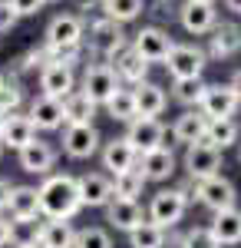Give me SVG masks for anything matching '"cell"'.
<instances>
[{"mask_svg":"<svg viewBox=\"0 0 241 248\" xmlns=\"http://www.w3.org/2000/svg\"><path fill=\"white\" fill-rule=\"evenodd\" d=\"M17 162L20 169L27 172V175H50L56 169V162H60V149H56L53 142H46V139H33V142H27L23 149L17 153Z\"/></svg>","mask_w":241,"mask_h":248,"instance_id":"cell-13","label":"cell"},{"mask_svg":"<svg viewBox=\"0 0 241 248\" xmlns=\"http://www.w3.org/2000/svg\"><path fill=\"white\" fill-rule=\"evenodd\" d=\"M195 202H202L205 209L211 212H225V209H238V186L228 179V175H211L195 182Z\"/></svg>","mask_w":241,"mask_h":248,"instance_id":"cell-6","label":"cell"},{"mask_svg":"<svg viewBox=\"0 0 241 248\" xmlns=\"http://www.w3.org/2000/svg\"><path fill=\"white\" fill-rule=\"evenodd\" d=\"M146 175L139 172V166L129 172H119V175H112V195L116 199H126V202H139L142 199V192H146Z\"/></svg>","mask_w":241,"mask_h":248,"instance_id":"cell-34","label":"cell"},{"mask_svg":"<svg viewBox=\"0 0 241 248\" xmlns=\"http://www.w3.org/2000/svg\"><path fill=\"white\" fill-rule=\"evenodd\" d=\"M119 86H122V83L116 77V70H112L109 63H103V60L90 63V66L83 70V77H79V93H86L96 106H103Z\"/></svg>","mask_w":241,"mask_h":248,"instance_id":"cell-8","label":"cell"},{"mask_svg":"<svg viewBox=\"0 0 241 248\" xmlns=\"http://www.w3.org/2000/svg\"><path fill=\"white\" fill-rule=\"evenodd\" d=\"M0 159H3V142H0Z\"/></svg>","mask_w":241,"mask_h":248,"instance_id":"cell-50","label":"cell"},{"mask_svg":"<svg viewBox=\"0 0 241 248\" xmlns=\"http://www.w3.org/2000/svg\"><path fill=\"white\" fill-rule=\"evenodd\" d=\"M129 43H132V50L146 60V63H166L168 53H172V46H175L172 33L162 30V27H155V23H149V27H142V30H136V33L129 37Z\"/></svg>","mask_w":241,"mask_h":248,"instance_id":"cell-9","label":"cell"},{"mask_svg":"<svg viewBox=\"0 0 241 248\" xmlns=\"http://www.w3.org/2000/svg\"><path fill=\"white\" fill-rule=\"evenodd\" d=\"M79 10H93V7H99V0H73Z\"/></svg>","mask_w":241,"mask_h":248,"instance_id":"cell-47","label":"cell"},{"mask_svg":"<svg viewBox=\"0 0 241 248\" xmlns=\"http://www.w3.org/2000/svg\"><path fill=\"white\" fill-rule=\"evenodd\" d=\"M3 79H7V73H0V86H3Z\"/></svg>","mask_w":241,"mask_h":248,"instance_id":"cell-48","label":"cell"},{"mask_svg":"<svg viewBox=\"0 0 241 248\" xmlns=\"http://www.w3.org/2000/svg\"><path fill=\"white\" fill-rule=\"evenodd\" d=\"M27 116H30L37 133H56V129L66 126L63 123V99H53V96H43V93L30 99Z\"/></svg>","mask_w":241,"mask_h":248,"instance_id":"cell-20","label":"cell"},{"mask_svg":"<svg viewBox=\"0 0 241 248\" xmlns=\"http://www.w3.org/2000/svg\"><path fill=\"white\" fill-rule=\"evenodd\" d=\"M225 3V10H231L235 17H241V0H222Z\"/></svg>","mask_w":241,"mask_h":248,"instance_id":"cell-46","label":"cell"},{"mask_svg":"<svg viewBox=\"0 0 241 248\" xmlns=\"http://www.w3.org/2000/svg\"><path fill=\"white\" fill-rule=\"evenodd\" d=\"M76 189H79V202L83 209H106L112 199V175L106 172H83L76 175Z\"/></svg>","mask_w":241,"mask_h":248,"instance_id":"cell-14","label":"cell"},{"mask_svg":"<svg viewBox=\"0 0 241 248\" xmlns=\"http://www.w3.org/2000/svg\"><path fill=\"white\" fill-rule=\"evenodd\" d=\"M126 43H129V37H126L122 23L103 17V14L90 20V37H86V46H90V53H96L103 63H109V57L116 53V50H122Z\"/></svg>","mask_w":241,"mask_h":248,"instance_id":"cell-3","label":"cell"},{"mask_svg":"<svg viewBox=\"0 0 241 248\" xmlns=\"http://www.w3.org/2000/svg\"><path fill=\"white\" fill-rule=\"evenodd\" d=\"M155 3H172V0H155Z\"/></svg>","mask_w":241,"mask_h":248,"instance_id":"cell-51","label":"cell"},{"mask_svg":"<svg viewBox=\"0 0 241 248\" xmlns=\"http://www.w3.org/2000/svg\"><path fill=\"white\" fill-rule=\"evenodd\" d=\"M37 238H40L43 248H73L76 245V229H73V222L46 218L37 229Z\"/></svg>","mask_w":241,"mask_h":248,"instance_id":"cell-29","label":"cell"},{"mask_svg":"<svg viewBox=\"0 0 241 248\" xmlns=\"http://www.w3.org/2000/svg\"><path fill=\"white\" fill-rule=\"evenodd\" d=\"M208 60H231L241 53V23L238 20H218L208 33Z\"/></svg>","mask_w":241,"mask_h":248,"instance_id":"cell-15","label":"cell"},{"mask_svg":"<svg viewBox=\"0 0 241 248\" xmlns=\"http://www.w3.org/2000/svg\"><path fill=\"white\" fill-rule=\"evenodd\" d=\"M109 66L116 70L119 83L132 90V86H139V83H146V79H149V66H152V63H146V60L132 50V43H126L122 50H116V53L109 57Z\"/></svg>","mask_w":241,"mask_h":248,"instance_id":"cell-18","label":"cell"},{"mask_svg":"<svg viewBox=\"0 0 241 248\" xmlns=\"http://www.w3.org/2000/svg\"><path fill=\"white\" fill-rule=\"evenodd\" d=\"M23 103H27V90H23V83H20L17 77H10V73H7L3 86H0V113H3V116L20 113V109H23Z\"/></svg>","mask_w":241,"mask_h":248,"instance_id":"cell-36","label":"cell"},{"mask_svg":"<svg viewBox=\"0 0 241 248\" xmlns=\"http://www.w3.org/2000/svg\"><path fill=\"white\" fill-rule=\"evenodd\" d=\"M172 248H222V245L215 242V235L208 232V225H195V229H185L182 235H175Z\"/></svg>","mask_w":241,"mask_h":248,"instance_id":"cell-37","label":"cell"},{"mask_svg":"<svg viewBox=\"0 0 241 248\" xmlns=\"http://www.w3.org/2000/svg\"><path fill=\"white\" fill-rule=\"evenodd\" d=\"M3 215L14 218V222H37L40 215H43V212H40V192H37V186H14Z\"/></svg>","mask_w":241,"mask_h":248,"instance_id":"cell-22","label":"cell"},{"mask_svg":"<svg viewBox=\"0 0 241 248\" xmlns=\"http://www.w3.org/2000/svg\"><path fill=\"white\" fill-rule=\"evenodd\" d=\"M228 86H231V90L238 93V99H241V66L235 70V73H231V79H228Z\"/></svg>","mask_w":241,"mask_h":248,"instance_id":"cell-45","label":"cell"},{"mask_svg":"<svg viewBox=\"0 0 241 248\" xmlns=\"http://www.w3.org/2000/svg\"><path fill=\"white\" fill-rule=\"evenodd\" d=\"M99 162H103V172H106V175H119V172L136 169L139 153L129 146V139H126V136H116V139H103Z\"/></svg>","mask_w":241,"mask_h":248,"instance_id":"cell-17","label":"cell"},{"mask_svg":"<svg viewBox=\"0 0 241 248\" xmlns=\"http://www.w3.org/2000/svg\"><path fill=\"white\" fill-rule=\"evenodd\" d=\"M46 3H60V0H46Z\"/></svg>","mask_w":241,"mask_h":248,"instance_id":"cell-53","label":"cell"},{"mask_svg":"<svg viewBox=\"0 0 241 248\" xmlns=\"http://www.w3.org/2000/svg\"><path fill=\"white\" fill-rule=\"evenodd\" d=\"M205 90H208V83L202 77L198 79H172V93L168 99L172 103H179L182 109H198L205 99Z\"/></svg>","mask_w":241,"mask_h":248,"instance_id":"cell-32","label":"cell"},{"mask_svg":"<svg viewBox=\"0 0 241 248\" xmlns=\"http://www.w3.org/2000/svg\"><path fill=\"white\" fill-rule=\"evenodd\" d=\"M37 192H40V212L46 218L73 222L76 215L83 212L79 189H76V175H70V172H50V175H43Z\"/></svg>","mask_w":241,"mask_h":248,"instance_id":"cell-1","label":"cell"},{"mask_svg":"<svg viewBox=\"0 0 241 248\" xmlns=\"http://www.w3.org/2000/svg\"><path fill=\"white\" fill-rule=\"evenodd\" d=\"M86 43V17L83 14H56L46 23L43 46L46 50H63V46H83Z\"/></svg>","mask_w":241,"mask_h":248,"instance_id":"cell-4","label":"cell"},{"mask_svg":"<svg viewBox=\"0 0 241 248\" xmlns=\"http://www.w3.org/2000/svg\"><path fill=\"white\" fill-rule=\"evenodd\" d=\"M10 245H14V248H43V245H40V238H37V235H33V238H14Z\"/></svg>","mask_w":241,"mask_h":248,"instance_id":"cell-44","label":"cell"},{"mask_svg":"<svg viewBox=\"0 0 241 248\" xmlns=\"http://www.w3.org/2000/svg\"><path fill=\"white\" fill-rule=\"evenodd\" d=\"M222 155L215 146H208V142H192L185 146V155H182V169H185L188 179H195V182H202V179H211V175H218L222 172Z\"/></svg>","mask_w":241,"mask_h":248,"instance_id":"cell-11","label":"cell"},{"mask_svg":"<svg viewBox=\"0 0 241 248\" xmlns=\"http://www.w3.org/2000/svg\"><path fill=\"white\" fill-rule=\"evenodd\" d=\"M73 248H116L112 242V232L103 225H86V229H76V245Z\"/></svg>","mask_w":241,"mask_h":248,"instance_id":"cell-38","label":"cell"},{"mask_svg":"<svg viewBox=\"0 0 241 248\" xmlns=\"http://www.w3.org/2000/svg\"><path fill=\"white\" fill-rule=\"evenodd\" d=\"M10 238H14V218H7V215L0 212V248L10 245Z\"/></svg>","mask_w":241,"mask_h":248,"instance_id":"cell-42","label":"cell"},{"mask_svg":"<svg viewBox=\"0 0 241 248\" xmlns=\"http://www.w3.org/2000/svg\"><path fill=\"white\" fill-rule=\"evenodd\" d=\"M168 245V232L152 225V222H142L139 229L129 232V248H166Z\"/></svg>","mask_w":241,"mask_h":248,"instance_id":"cell-35","label":"cell"},{"mask_svg":"<svg viewBox=\"0 0 241 248\" xmlns=\"http://www.w3.org/2000/svg\"><path fill=\"white\" fill-rule=\"evenodd\" d=\"M179 23H182V30L192 33V37H208L211 30H215V23H218V7L211 3V0H185L179 10Z\"/></svg>","mask_w":241,"mask_h":248,"instance_id":"cell-12","label":"cell"},{"mask_svg":"<svg viewBox=\"0 0 241 248\" xmlns=\"http://www.w3.org/2000/svg\"><path fill=\"white\" fill-rule=\"evenodd\" d=\"M211 3H215V0H211Z\"/></svg>","mask_w":241,"mask_h":248,"instance_id":"cell-55","label":"cell"},{"mask_svg":"<svg viewBox=\"0 0 241 248\" xmlns=\"http://www.w3.org/2000/svg\"><path fill=\"white\" fill-rule=\"evenodd\" d=\"M7 3H10V10H14L20 20L23 17H37L40 10L46 7V0H7Z\"/></svg>","mask_w":241,"mask_h":248,"instance_id":"cell-40","label":"cell"},{"mask_svg":"<svg viewBox=\"0 0 241 248\" xmlns=\"http://www.w3.org/2000/svg\"><path fill=\"white\" fill-rule=\"evenodd\" d=\"M0 43H3V37H0Z\"/></svg>","mask_w":241,"mask_h":248,"instance_id":"cell-54","label":"cell"},{"mask_svg":"<svg viewBox=\"0 0 241 248\" xmlns=\"http://www.w3.org/2000/svg\"><path fill=\"white\" fill-rule=\"evenodd\" d=\"M139 172L146 175V182H168L179 172V155L172 153V146H159L152 153L139 155Z\"/></svg>","mask_w":241,"mask_h":248,"instance_id":"cell-21","label":"cell"},{"mask_svg":"<svg viewBox=\"0 0 241 248\" xmlns=\"http://www.w3.org/2000/svg\"><path fill=\"white\" fill-rule=\"evenodd\" d=\"M103 212H106V225L116 232H126V235L146 222V209L139 202H126V199H112Z\"/></svg>","mask_w":241,"mask_h":248,"instance_id":"cell-23","label":"cell"},{"mask_svg":"<svg viewBox=\"0 0 241 248\" xmlns=\"http://www.w3.org/2000/svg\"><path fill=\"white\" fill-rule=\"evenodd\" d=\"M0 126H3V113H0Z\"/></svg>","mask_w":241,"mask_h":248,"instance_id":"cell-52","label":"cell"},{"mask_svg":"<svg viewBox=\"0 0 241 248\" xmlns=\"http://www.w3.org/2000/svg\"><path fill=\"white\" fill-rule=\"evenodd\" d=\"M126 139H129V146L136 149L139 155L152 153V149H159V146H166L168 139V129L162 119H152V116H136L132 123H126Z\"/></svg>","mask_w":241,"mask_h":248,"instance_id":"cell-10","label":"cell"},{"mask_svg":"<svg viewBox=\"0 0 241 248\" xmlns=\"http://www.w3.org/2000/svg\"><path fill=\"white\" fill-rule=\"evenodd\" d=\"M17 23H20V17L10 10V3H7V0H0V37H3V33H10Z\"/></svg>","mask_w":241,"mask_h":248,"instance_id":"cell-41","label":"cell"},{"mask_svg":"<svg viewBox=\"0 0 241 248\" xmlns=\"http://www.w3.org/2000/svg\"><path fill=\"white\" fill-rule=\"evenodd\" d=\"M96 109H99V106H96L90 96L73 90V93L63 99V123H66V126H86V123L96 119Z\"/></svg>","mask_w":241,"mask_h":248,"instance_id":"cell-30","label":"cell"},{"mask_svg":"<svg viewBox=\"0 0 241 248\" xmlns=\"http://www.w3.org/2000/svg\"><path fill=\"white\" fill-rule=\"evenodd\" d=\"M172 79H198L208 66V53L198 43H175L168 60L162 63Z\"/></svg>","mask_w":241,"mask_h":248,"instance_id":"cell-7","label":"cell"},{"mask_svg":"<svg viewBox=\"0 0 241 248\" xmlns=\"http://www.w3.org/2000/svg\"><path fill=\"white\" fill-rule=\"evenodd\" d=\"M33 139H37V129H33V123H30L27 113L3 116V126H0V142H3V149L20 153V149H23L27 142H33Z\"/></svg>","mask_w":241,"mask_h":248,"instance_id":"cell-24","label":"cell"},{"mask_svg":"<svg viewBox=\"0 0 241 248\" xmlns=\"http://www.w3.org/2000/svg\"><path fill=\"white\" fill-rule=\"evenodd\" d=\"M79 90V77H76L73 66H63V63H46L40 70V93L53 96V99H66V96Z\"/></svg>","mask_w":241,"mask_h":248,"instance_id":"cell-19","label":"cell"},{"mask_svg":"<svg viewBox=\"0 0 241 248\" xmlns=\"http://www.w3.org/2000/svg\"><path fill=\"white\" fill-rule=\"evenodd\" d=\"M132 93H136V109L139 116H152V119H159V116L168 109V93L159 86V83H139V86H132Z\"/></svg>","mask_w":241,"mask_h":248,"instance_id":"cell-27","label":"cell"},{"mask_svg":"<svg viewBox=\"0 0 241 248\" xmlns=\"http://www.w3.org/2000/svg\"><path fill=\"white\" fill-rule=\"evenodd\" d=\"M208 232L215 235V242H218L222 248L241 245V209L215 212V215H211V222H208Z\"/></svg>","mask_w":241,"mask_h":248,"instance_id":"cell-26","label":"cell"},{"mask_svg":"<svg viewBox=\"0 0 241 248\" xmlns=\"http://www.w3.org/2000/svg\"><path fill=\"white\" fill-rule=\"evenodd\" d=\"M10 189H14V182H10V179H3V175H0V212L7 209V199H10Z\"/></svg>","mask_w":241,"mask_h":248,"instance_id":"cell-43","label":"cell"},{"mask_svg":"<svg viewBox=\"0 0 241 248\" xmlns=\"http://www.w3.org/2000/svg\"><path fill=\"white\" fill-rule=\"evenodd\" d=\"M103 109H106V116H109L112 123H122V126L139 116V109H136V93H132L129 86H119V90L103 103Z\"/></svg>","mask_w":241,"mask_h":248,"instance_id":"cell-31","label":"cell"},{"mask_svg":"<svg viewBox=\"0 0 241 248\" xmlns=\"http://www.w3.org/2000/svg\"><path fill=\"white\" fill-rule=\"evenodd\" d=\"M63 146V155L66 159H73V162H86V159H93L99 155L103 149V133L96 129V123H86V126H63V139H60Z\"/></svg>","mask_w":241,"mask_h":248,"instance_id":"cell-5","label":"cell"},{"mask_svg":"<svg viewBox=\"0 0 241 248\" xmlns=\"http://www.w3.org/2000/svg\"><path fill=\"white\" fill-rule=\"evenodd\" d=\"M205 129H208V116L202 109H182V113L175 116L168 136L175 142H182V146H192V142H202L205 139Z\"/></svg>","mask_w":241,"mask_h":248,"instance_id":"cell-25","label":"cell"},{"mask_svg":"<svg viewBox=\"0 0 241 248\" xmlns=\"http://www.w3.org/2000/svg\"><path fill=\"white\" fill-rule=\"evenodd\" d=\"M198 109H202L208 119H235V113L241 109V99L228 83H208L205 99H202Z\"/></svg>","mask_w":241,"mask_h":248,"instance_id":"cell-16","label":"cell"},{"mask_svg":"<svg viewBox=\"0 0 241 248\" xmlns=\"http://www.w3.org/2000/svg\"><path fill=\"white\" fill-rule=\"evenodd\" d=\"M99 14L126 27L146 14V0H99Z\"/></svg>","mask_w":241,"mask_h":248,"instance_id":"cell-33","label":"cell"},{"mask_svg":"<svg viewBox=\"0 0 241 248\" xmlns=\"http://www.w3.org/2000/svg\"><path fill=\"white\" fill-rule=\"evenodd\" d=\"M238 162H241V142H238Z\"/></svg>","mask_w":241,"mask_h":248,"instance_id":"cell-49","label":"cell"},{"mask_svg":"<svg viewBox=\"0 0 241 248\" xmlns=\"http://www.w3.org/2000/svg\"><path fill=\"white\" fill-rule=\"evenodd\" d=\"M46 63H50L46 46H33V50H27L23 57L14 60V77H17V73H27V70H43Z\"/></svg>","mask_w":241,"mask_h":248,"instance_id":"cell-39","label":"cell"},{"mask_svg":"<svg viewBox=\"0 0 241 248\" xmlns=\"http://www.w3.org/2000/svg\"><path fill=\"white\" fill-rule=\"evenodd\" d=\"M185 212H188L185 192L179 189V186H172V189L152 192V199H149V205H146V218L152 222V225L172 232L182 218H185Z\"/></svg>","mask_w":241,"mask_h":248,"instance_id":"cell-2","label":"cell"},{"mask_svg":"<svg viewBox=\"0 0 241 248\" xmlns=\"http://www.w3.org/2000/svg\"><path fill=\"white\" fill-rule=\"evenodd\" d=\"M205 142L215 146L218 153L231 149V146H238V142H241V123H238V119H208Z\"/></svg>","mask_w":241,"mask_h":248,"instance_id":"cell-28","label":"cell"}]
</instances>
